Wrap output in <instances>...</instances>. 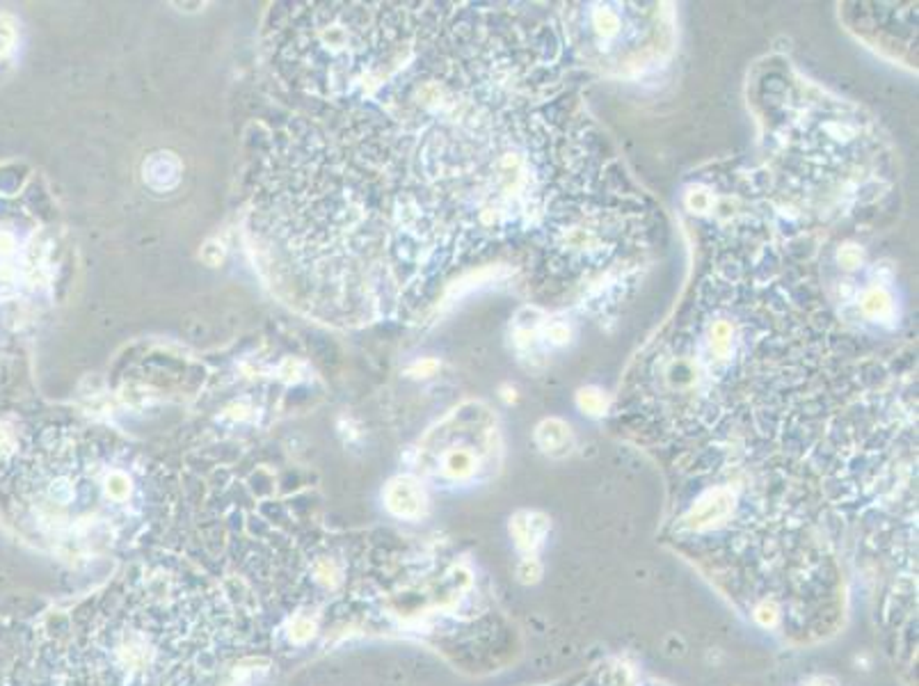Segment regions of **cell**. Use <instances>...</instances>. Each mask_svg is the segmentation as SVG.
I'll return each mask as SVG.
<instances>
[{
    "mask_svg": "<svg viewBox=\"0 0 919 686\" xmlns=\"http://www.w3.org/2000/svg\"><path fill=\"white\" fill-rule=\"evenodd\" d=\"M14 506L39 547L71 563L145 547L165 522V474L117 435L49 426L19 453Z\"/></svg>",
    "mask_w": 919,
    "mask_h": 686,
    "instance_id": "cell-1",
    "label": "cell"
},
{
    "mask_svg": "<svg viewBox=\"0 0 919 686\" xmlns=\"http://www.w3.org/2000/svg\"><path fill=\"white\" fill-rule=\"evenodd\" d=\"M215 586L167 561L135 565L67 645L58 686H209L234 652Z\"/></svg>",
    "mask_w": 919,
    "mask_h": 686,
    "instance_id": "cell-2",
    "label": "cell"
},
{
    "mask_svg": "<svg viewBox=\"0 0 919 686\" xmlns=\"http://www.w3.org/2000/svg\"><path fill=\"white\" fill-rule=\"evenodd\" d=\"M641 5H586L572 21L574 46L602 71H638L670 49L673 33L661 10Z\"/></svg>",
    "mask_w": 919,
    "mask_h": 686,
    "instance_id": "cell-3",
    "label": "cell"
},
{
    "mask_svg": "<svg viewBox=\"0 0 919 686\" xmlns=\"http://www.w3.org/2000/svg\"><path fill=\"white\" fill-rule=\"evenodd\" d=\"M499 453L497 417L483 403H467L426 435L419 449V467L430 481L465 485L492 472Z\"/></svg>",
    "mask_w": 919,
    "mask_h": 686,
    "instance_id": "cell-4",
    "label": "cell"
},
{
    "mask_svg": "<svg viewBox=\"0 0 919 686\" xmlns=\"http://www.w3.org/2000/svg\"><path fill=\"white\" fill-rule=\"evenodd\" d=\"M549 517L538 510H519L510 520V536L524 556H535L549 536Z\"/></svg>",
    "mask_w": 919,
    "mask_h": 686,
    "instance_id": "cell-5",
    "label": "cell"
},
{
    "mask_svg": "<svg viewBox=\"0 0 919 686\" xmlns=\"http://www.w3.org/2000/svg\"><path fill=\"white\" fill-rule=\"evenodd\" d=\"M385 499L391 513L405 517V520H417L426 513V492H423L421 483L417 478L401 476L391 481Z\"/></svg>",
    "mask_w": 919,
    "mask_h": 686,
    "instance_id": "cell-6",
    "label": "cell"
},
{
    "mask_svg": "<svg viewBox=\"0 0 919 686\" xmlns=\"http://www.w3.org/2000/svg\"><path fill=\"white\" fill-rule=\"evenodd\" d=\"M145 183L156 193H167V190L177 188L181 181V161L172 151H158L151 154L142 165Z\"/></svg>",
    "mask_w": 919,
    "mask_h": 686,
    "instance_id": "cell-7",
    "label": "cell"
},
{
    "mask_svg": "<svg viewBox=\"0 0 919 686\" xmlns=\"http://www.w3.org/2000/svg\"><path fill=\"white\" fill-rule=\"evenodd\" d=\"M535 444L549 458L567 456L574 446L572 428L561 419H547L535 430Z\"/></svg>",
    "mask_w": 919,
    "mask_h": 686,
    "instance_id": "cell-8",
    "label": "cell"
},
{
    "mask_svg": "<svg viewBox=\"0 0 919 686\" xmlns=\"http://www.w3.org/2000/svg\"><path fill=\"white\" fill-rule=\"evenodd\" d=\"M860 307L862 314H865L869 321L885 323L894 318V300L885 286H869V289L865 291V295H862Z\"/></svg>",
    "mask_w": 919,
    "mask_h": 686,
    "instance_id": "cell-9",
    "label": "cell"
},
{
    "mask_svg": "<svg viewBox=\"0 0 919 686\" xmlns=\"http://www.w3.org/2000/svg\"><path fill=\"white\" fill-rule=\"evenodd\" d=\"M577 403L579 408L588 414V417H602V414L606 412V396L599 392V389H595V387L581 389L577 396Z\"/></svg>",
    "mask_w": 919,
    "mask_h": 686,
    "instance_id": "cell-10",
    "label": "cell"
},
{
    "mask_svg": "<svg viewBox=\"0 0 919 686\" xmlns=\"http://www.w3.org/2000/svg\"><path fill=\"white\" fill-rule=\"evenodd\" d=\"M593 686H629V673L620 666L615 668H604L593 673V680H590Z\"/></svg>",
    "mask_w": 919,
    "mask_h": 686,
    "instance_id": "cell-11",
    "label": "cell"
},
{
    "mask_svg": "<svg viewBox=\"0 0 919 686\" xmlns=\"http://www.w3.org/2000/svg\"><path fill=\"white\" fill-rule=\"evenodd\" d=\"M540 574H542V565L540 561H538V556H524L522 561H519L517 565V577L524 584H533V581L540 579Z\"/></svg>",
    "mask_w": 919,
    "mask_h": 686,
    "instance_id": "cell-12",
    "label": "cell"
},
{
    "mask_svg": "<svg viewBox=\"0 0 919 686\" xmlns=\"http://www.w3.org/2000/svg\"><path fill=\"white\" fill-rule=\"evenodd\" d=\"M837 259H839V263H842V268H844V270H855V268H858V266H860L862 252L855 245H846V247H842V250H839Z\"/></svg>",
    "mask_w": 919,
    "mask_h": 686,
    "instance_id": "cell-13",
    "label": "cell"
},
{
    "mask_svg": "<svg viewBox=\"0 0 919 686\" xmlns=\"http://www.w3.org/2000/svg\"><path fill=\"white\" fill-rule=\"evenodd\" d=\"M711 195L705 193V190H693V193H689V197H686V204H689L691 211H698V213H705V211H709L711 206Z\"/></svg>",
    "mask_w": 919,
    "mask_h": 686,
    "instance_id": "cell-14",
    "label": "cell"
},
{
    "mask_svg": "<svg viewBox=\"0 0 919 686\" xmlns=\"http://www.w3.org/2000/svg\"><path fill=\"white\" fill-rule=\"evenodd\" d=\"M803 686H837V682L833 677H814V680H810Z\"/></svg>",
    "mask_w": 919,
    "mask_h": 686,
    "instance_id": "cell-15",
    "label": "cell"
}]
</instances>
